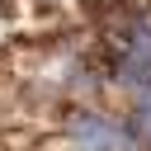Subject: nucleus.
I'll use <instances>...</instances> for the list:
<instances>
[{
  "label": "nucleus",
  "instance_id": "nucleus-1",
  "mask_svg": "<svg viewBox=\"0 0 151 151\" xmlns=\"http://www.w3.org/2000/svg\"><path fill=\"white\" fill-rule=\"evenodd\" d=\"M113 80L123 85H137L142 94L151 90V24H127L118 33V47H113Z\"/></svg>",
  "mask_w": 151,
  "mask_h": 151
},
{
  "label": "nucleus",
  "instance_id": "nucleus-2",
  "mask_svg": "<svg viewBox=\"0 0 151 151\" xmlns=\"http://www.w3.org/2000/svg\"><path fill=\"white\" fill-rule=\"evenodd\" d=\"M66 132L76 151H127V127H118L109 113H76Z\"/></svg>",
  "mask_w": 151,
  "mask_h": 151
},
{
  "label": "nucleus",
  "instance_id": "nucleus-3",
  "mask_svg": "<svg viewBox=\"0 0 151 151\" xmlns=\"http://www.w3.org/2000/svg\"><path fill=\"white\" fill-rule=\"evenodd\" d=\"M132 132H137L142 146H151V104H137V113H132Z\"/></svg>",
  "mask_w": 151,
  "mask_h": 151
}]
</instances>
